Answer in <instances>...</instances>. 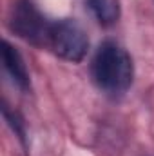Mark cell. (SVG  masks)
Returning <instances> with one entry per match:
<instances>
[{
  "label": "cell",
  "instance_id": "5b68a950",
  "mask_svg": "<svg viewBox=\"0 0 154 156\" xmlns=\"http://www.w3.org/2000/svg\"><path fill=\"white\" fill-rule=\"evenodd\" d=\"M85 4L91 9L93 16L98 20V24L103 27H111L120 20V0H85Z\"/></svg>",
  "mask_w": 154,
  "mask_h": 156
},
{
  "label": "cell",
  "instance_id": "6da1fadb",
  "mask_svg": "<svg viewBox=\"0 0 154 156\" xmlns=\"http://www.w3.org/2000/svg\"><path fill=\"white\" fill-rule=\"evenodd\" d=\"M91 78L105 94H125L134 80L132 56L114 40L102 42L91 60Z\"/></svg>",
  "mask_w": 154,
  "mask_h": 156
},
{
  "label": "cell",
  "instance_id": "277c9868",
  "mask_svg": "<svg viewBox=\"0 0 154 156\" xmlns=\"http://www.w3.org/2000/svg\"><path fill=\"white\" fill-rule=\"evenodd\" d=\"M2 62H4V67L5 71L9 73V76L13 78V82L22 89V91H27L31 87V80H29V73H27V67L24 64V58L22 55L16 51V47H13L7 40H4L2 44Z\"/></svg>",
  "mask_w": 154,
  "mask_h": 156
},
{
  "label": "cell",
  "instance_id": "3957f363",
  "mask_svg": "<svg viewBox=\"0 0 154 156\" xmlns=\"http://www.w3.org/2000/svg\"><path fill=\"white\" fill-rule=\"evenodd\" d=\"M45 49L67 62L78 64L85 58L89 51V37L83 27L73 18L53 20Z\"/></svg>",
  "mask_w": 154,
  "mask_h": 156
},
{
  "label": "cell",
  "instance_id": "7a4b0ae2",
  "mask_svg": "<svg viewBox=\"0 0 154 156\" xmlns=\"http://www.w3.org/2000/svg\"><path fill=\"white\" fill-rule=\"evenodd\" d=\"M53 20L45 18L31 0H15L9 7L7 26L22 40L45 49Z\"/></svg>",
  "mask_w": 154,
  "mask_h": 156
},
{
  "label": "cell",
  "instance_id": "8992f818",
  "mask_svg": "<svg viewBox=\"0 0 154 156\" xmlns=\"http://www.w3.org/2000/svg\"><path fill=\"white\" fill-rule=\"evenodd\" d=\"M2 115H4V118H5L7 125H9V127L15 131V134L18 136V140L26 145V127H24V120H22V116H20L15 109H9L7 104H4Z\"/></svg>",
  "mask_w": 154,
  "mask_h": 156
}]
</instances>
